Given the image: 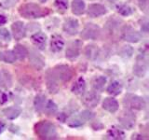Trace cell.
<instances>
[{"mask_svg":"<svg viewBox=\"0 0 149 140\" xmlns=\"http://www.w3.org/2000/svg\"><path fill=\"white\" fill-rule=\"evenodd\" d=\"M50 10L47 8H42L34 3L23 4L19 8V13L26 19H38L49 15Z\"/></svg>","mask_w":149,"mask_h":140,"instance_id":"1","label":"cell"},{"mask_svg":"<svg viewBox=\"0 0 149 140\" xmlns=\"http://www.w3.org/2000/svg\"><path fill=\"white\" fill-rule=\"evenodd\" d=\"M36 134L42 139H55L57 138V131L52 123L42 120L35 126Z\"/></svg>","mask_w":149,"mask_h":140,"instance_id":"2","label":"cell"},{"mask_svg":"<svg viewBox=\"0 0 149 140\" xmlns=\"http://www.w3.org/2000/svg\"><path fill=\"white\" fill-rule=\"evenodd\" d=\"M51 74L53 75V77L62 82L69 81L73 77V71L70 68V66L66 64H60L55 66L53 69L50 70Z\"/></svg>","mask_w":149,"mask_h":140,"instance_id":"3","label":"cell"},{"mask_svg":"<svg viewBox=\"0 0 149 140\" xmlns=\"http://www.w3.org/2000/svg\"><path fill=\"white\" fill-rule=\"evenodd\" d=\"M124 106L130 109L142 110L146 107V101L136 94H127L124 97Z\"/></svg>","mask_w":149,"mask_h":140,"instance_id":"4","label":"cell"},{"mask_svg":"<svg viewBox=\"0 0 149 140\" xmlns=\"http://www.w3.org/2000/svg\"><path fill=\"white\" fill-rule=\"evenodd\" d=\"M101 29L94 23H87L81 32V37L83 39H97L100 36Z\"/></svg>","mask_w":149,"mask_h":140,"instance_id":"5","label":"cell"},{"mask_svg":"<svg viewBox=\"0 0 149 140\" xmlns=\"http://www.w3.org/2000/svg\"><path fill=\"white\" fill-rule=\"evenodd\" d=\"M141 34L130 25H126L122 29V38L130 43H137L141 40Z\"/></svg>","mask_w":149,"mask_h":140,"instance_id":"6","label":"cell"},{"mask_svg":"<svg viewBox=\"0 0 149 140\" xmlns=\"http://www.w3.org/2000/svg\"><path fill=\"white\" fill-rule=\"evenodd\" d=\"M147 72V61L143 55H139L136 59V63H135L133 66V73L135 76L139 78H143L146 76Z\"/></svg>","mask_w":149,"mask_h":140,"instance_id":"7","label":"cell"},{"mask_svg":"<svg viewBox=\"0 0 149 140\" xmlns=\"http://www.w3.org/2000/svg\"><path fill=\"white\" fill-rule=\"evenodd\" d=\"M118 120L124 128L130 130L134 127L136 118H135V115L132 113V112L127 110V111H124L121 113V115L118 117Z\"/></svg>","mask_w":149,"mask_h":140,"instance_id":"8","label":"cell"},{"mask_svg":"<svg viewBox=\"0 0 149 140\" xmlns=\"http://www.w3.org/2000/svg\"><path fill=\"white\" fill-rule=\"evenodd\" d=\"M84 93V92H83ZM100 95L97 92L90 91L87 92L82 96V103L88 107H95L100 102Z\"/></svg>","mask_w":149,"mask_h":140,"instance_id":"9","label":"cell"},{"mask_svg":"<svg viewBox=\"0 0 149 140\" xmlns=\"http://www.w3.org/2000/svg\"><path fill=\"white\" fill-rule=\"evenodd\" d=\"M82 47V42L80 40H74L67 45L66 49V57L68 59H74L80 53Z\"/></svg>","mask_w":149,"mask_h":140,"instance_id":"10","label":"cell"},{"mask_svg":"<svg viewBox=\"0 0 149 140\" xmlns=\"http://www.w3.org/2000/svg\"><path fill=\"white\" fill-rule=\"evenodd\" d=\"M79 23L77 19L68 18L63 22V31L70 36H74L78 32Z\"/></svg>","mask_w":149,"mask_h":140,"instance_id":"11","label":"cell"},{"mask_svg":"<svg viewBox=\"0 0 149 140\" xmlns=\"http://www.w3.org/2000/svg\"><path fill=\"white\" fill-rule=\"evenodd\" d=\"M11 30L14 38L16 40H21L26 35V29L24 26V23L22 22H15L12 23Z\"/></svg>","mask_w":149,"mask_h":140,"instance_id":"12","label":"cell"},{"mask_svg":"<svg viewBox=\"0 0 149 140\" xmlns=\"http://www.w3.org/2000/svg\"><path fill=\"white\" fill-rule=\"evenodd\" d=\"M29 60L32 64V66H34L36 69L40 70L44 67L45 65V60L42 56L37 53L36 50H31L29 54Z\"/></svg>","mask_w":149,"mask_h":140,"instance_id":"13","label":"cell"},{"mask_svg":"<svg viewBox=\"0 0 149 140\" xmlns=\"http://www.w3.org/2000/svg\"><path fill=\"white\" fill-rule=\"evenodd\" d=\"M107 12L106 8L101 4H91L88 8V15L91 18H96L104 15Z\"/></svg>","mask_w":149,"mask_h":140,"instance_id":"14","label":"cell"},{"mask_svg":"<svg viewBox=\"0 0 149 140\" xmlns=\"http://www.w3.org/2000/svg\"><path fill=\"white\" fill-rule=\"evenodd\" d=\"M12 86V77L10 73L5 69L0 70V88L9 89Z\"/></svg>","mask_w":149,"mask_h":140,"instance_id":"15","label":"cell"},{"mask_svg":"<svg viewBox=\"0 0 149 140\" xmlns=\"http://www.w3.org/2000/svg\"><path fill=\"white\" fill-rule=\"evenodd\" d=\"M64 47V40L60 35H53L50 40V50L53 52H59Z\"/></svg>","mask_w":149,"mask_h":140,"instance_id":"16","label":"cell"},{"mask_svg":"<svg viewBox=\"0 0 149 140\" xmlns=\"http://www.w3.org/2000/svg\"><path fill=\"white\" fill-rule=\"evenodd\" d=\"M32 41L35 44V46L37 47V49L41 50H45L46 42H47V36L42 32L36 33L35 35L32 36Z\"/></svg>","mask_w":149,"mask_h":140,"instance_id":"17","label":"cell"},{"mask_svg":"<svg viewBox=\"0 0 149 140\" xmlns=\"http://www.w3.org/2000/svg\"><path fill=\"white\" fill-rule=\"evenodd\" d=\"M102 108L111 113H115L118 109V103L113 97H106L102 102Z\"/></svg>","mask_w":149,"mask_h":140,"instance_id":"18","label":"cell"},{"mask_svg":"<svg viewBox=\"0 0 149 140\" xmlns=\"http://www.w3.org/2000/svg\"><path fill=\"white\" fill-rule=\"evenodd\" d=\"M125 133L122 130L116 128V126L111 127L107 131V138L109 139H115V140H122L125 138Z\"/></svg>","mask_w":149,"mask_h":140,"instance_id":"19","label":"cell"},{"mask_svg":"<svg viewBox=\"0 0 149 140\" xmlns=\"http://www.w3.org/2000/svg\"><path fill=\"white\" fill-rule=\"evenodd\" d=\"M2 112L6 118H8L9 120H14L20 116L22 109L18 106H9V107H7V108L3 109Z\"/></svg>","mask_w":149,"mask_h":140,"instance_id":"20","label":"cell"},{"mask_svg":"<svg viewBox=\"0 0 149 140\" xmlns=\"http://www.w3.org/2000/svg\"><path fill=\"white\" fill-rule=\"evenodd\" d=\"M47 86H48V89L49 92L51 93H56L58 92V84H57V79H56L53 75L51 74L50 70L47 74Z\"/></svg>","mask_w":149,"mask_h":140,"instance_id":"21","label":"cell"},{"mask_svg":"<svg viewBox=\"0 0 149 140\" xmlns=\"http://www.w3.org/2000/svg\"><path fill=\"white\" fill-rule=\"evenodd\" d=\"M86 89V81L82 77L77 78V80L74 83V85L72 86L71 91L74 94H82L85 92Z\"/></svg>","mask_w":149,"mask_h":140,"instance_id":"22","label":"cell"},{"mask_svg":"<svg viewBox=\"0 0 149 140\" xmlns=\"http://www.w3.org/2000/svg\"><path fill=\"white\" fill-rule=\"evenodd\" d=\"M100 50L96 45H88L85 49L86 57L90 60H95L99 55Z\"/></svg>","mask_w":149,"mask_h":140,"instance_id":"23","label":"cell"},{"mask_svg":"<svg viewBox=\"0 0 149 140\" xmlns=\"http://www.w3.org/2000/svg\"><path fill=\"white\" fill-rule=\"evenodd\" d=\"M85 11V2L83 0H73L72 12L76 15H81Z\"/></svg>","mask_w":149,"mask_h":140,"instance_id":"24","label":"cell"},{"mask_svg":"<svg viewBox=\"0 0 149 140\" xmlns=\"http://www.w3.org/2000/svg\"><path fill=\"white\" fill-rule=\"evenodd\" d=\"M0 60H2L5 63L12 64L16 61V56L13 50H3L0 51Z\"/></svg>","mask_w":149,"mask_h":140,"instance_id":"25","label":"cell"},{"mask_svg":"<svg viewBox=\"0 0 149 140\" xmlns=\"http://www.w3.org/2000/svg\"><path fill=\"white\" fill-rule=\"evenodd\" d=\"M13 52L16 56V59H19V60H23L28 55L27 49L24 46H22L21 44H18L15 46V48L13 50Z\"/></svg>","mask_w":149,"mask_h":140,"instance_id":"26","label":"cell"},{"mask_svg":"<svg viewBox=\"0 0 149 140\" xmlns=\"http://www.w3.org/2000/svg\"><path fill=\"white\" fill-rule=\"evenodd\" d=\"M122 91V85L118 81H113L107 87V92L111 95H118Z\"/></svg>","mask_w":149,"mask_h":140,"instance_id":"27","label":"cell"},{"mask_svg":"<svg viewBox=\"0 0 149 140\" xmlns=\"http://www.w3.org/2000/svg\"><path fill=\"white\" fill-rule=\"evenodd\" d=\"M45 103H46V96L44 94H37L35 98L34 101V105H35V108L37 112H42L44 109L45 106Z\"/></svg>","mask_w":149,"mask_h":140,"instance_id":"28","label":"cell"},{"mask_svg":"<svg viewBox=\"0 0 149 140\" xmlns=\"http://www.w3.org/2000/svg\"><path fill=\"white\" fill-rule=\"evenodd\" d=\"M92 87L96 91H102L104 88V85L106 83V78L104 76H99L93 78L92 80Z\"/></svg>","mask_w":149,"mask_h":140,"instance_id":"29","label":"cell"},{"mask_svg":"<svg viewBox=\"0 0 149 140\" xmlns=\"http://www.w3.org/2000/svg\"><path fill=\"white\" fill-rule=\"evenodd\" d=\"M57 109H58L57 105H56L53 101L49 100V101H48V103H47V104L45 105L43 110L46 112V114H47V115L50 116V115L55 114L56 112H57Z\"/></svg>","mask_w":149,"mask_h":140,"instance_id":"30","label":"cell"},{"mask_svg":"<svg viewBox=\"0 0 149 140\" xmlns=\"http://www.w3.org/2000/svg\"><path fill=\"white\" fill-rule=\"evenodd\" d=\"M118 11L122 16H130L133 13L132 8L128 5H120V6L118 7Z\"/></svg>","mask_w":149,"mask_h":140,"instance_id":"31","label":"cell"},{"mask_svg":"<svg viewBox=\"0 0 149 140\" xmlns=\"http://www.w3.org/2000/svg\"><path fill=\"white\" fill-rule=\"evenodd\" d=\"M133 54V49L129 45L123 46L122 49L120 50V55L124 58H130L132 57V55Z\"/></svg>","mask_w":149,"mask_h":140,"instance_id":"32","label":"cell"},{"mask_svg":"<svg viewBox=\"0 0 149 140\" xmlns=\"http://www.w3.org/2000/svg\"><path fill=\"white\" fill-rule=\"evenodd\" d=\"M55 7L61 12H64L68 8V0H55Z\"/></svg>","mask_w":149,"mask_h":140,"instance_id":"33","label":"cell"},{"mask_svg":"<svg viewBox=\"0 0 149 140\" xmlns=\"http://www.w3.org/2000/svg\"><path fill=\"white\" fill-rule=\"evenodd\" d=\"M84 120L81 118L80 116H79V118H72V119H70L69 121H67V123L69 126H71V127H79V126H81L84 124Z\"/></svg>","mask_w":149,"mask_h":140,"instance_id":"34","label":"cell"},{"mask_svg":"<svg viewBox=\"0 0 149 140\" xmlns=\"http://www.w3.org/2000/svg\"><path fill=\"white\" fill-rule=\"evenodd\" d=\"M0 36L2 37L4 40L6 41H9L10 40V34H9V32L3 28V29H0Z\"/></svg>","mask_w":149,"mask_h":140,"instance_id":"35","label":"cell"},{"mask_svg":"<svg viewBox=\"0 0 149 140\" xmlns=\"http://www.w3.org/2000/svg\"><path fill=\"white\" fill-rule=\"evenodd\" d=\"M93 113L91 111H88V110H85V111H83L80 113V117L84 120H91L93 118Z\"/></svg>","mask_w":149,"mask_h":140,"instance_id":"36","label":"cell"},{"mask_svg":"<svg viewBox=\"0 0 149 140\" xmlns=\"http://www.w3.org/2000/svg\"><path fill=\"white\" fill-rule=\"evenodd\" d=\"M138 5L141 10L146 11L147 8V5H148V0H138Z\"/></svg>","mask_w":149,"mask_h":140,"instance_id":"37","label":"cell"},{"mask_svg":"<svg viewBox=\"0 0 149 140\" xmlns=\"http://www.w3.org/2000/svg\"><path fill=\"white\" fill-rule=\"evenodd\" d=\"M8 100V96L7 95V93H5L3 92H0V104H5Z\"/></svg>","mask_w":149,"mask_h":140,"instance_id":"38","label":"cell"},{"mask_svg":"<svg viewBox=\"0 0 149 140\" xmlns=\"http://www.w3.org/2000/svg\"><path fill=\"white\" fill-rule=\"evenodd\" d=\"M8 22V19L6 16H4V15H0V26L5 24Z\"/></svg>","mask_w":149,"mask_h":140,"instance_id":"39","label":"cell"},{"mask_svg":"<svg viewBox=\"0 0 149 140\" xmlns=\"http://www.w3.org/2000/svg\"><path fill=\"white\" fill-rule=\"evenodd\" d=\"M65 119H66V116H65L63 113H61V114L59 115V117H58V120H62L63 123H64V121H65Z\"/></svg>","mask_w":149,"mask_h":140,"instance_id":"40","label":"cell"},{"mask_svg":"<svg viewBox=\"0 0 149 140\" xmlns=\"http://www.w3.org/2000/svg\"><path fill=\"white\" fill-rule=\"evenodd\" d=\"M5 127H6V125L3 123V121L0 120V134L3 133V131L5 130Z\"/></svg>","mask_w":149,"mask_h":140,"instance_id":"41","label":"cell"},{"mask_svg":"<svg viewBox=\"0 0 149 140\" xmlns=\"http://www.w3.org/2000/svg\"><path fill=\"white\" fill-rule=\"evenodd\" d=\"M44 1H46V0H41V2H44Z\"/></svg>","mask_w":149,"mask_h":140,"instance_id":"42","label":"cell"}]
</instances>
